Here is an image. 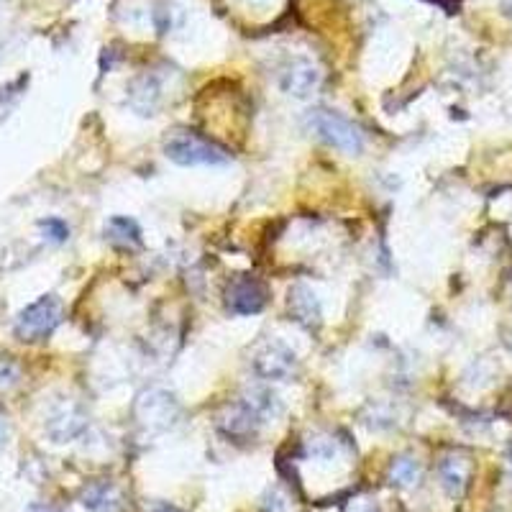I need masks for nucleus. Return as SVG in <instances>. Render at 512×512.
Here are the masks:
<instances>
[{"label":"nucleus","mask_w":512,"mask_h":512,"mask_svg":"<svg viewBox=\"0 0 512 512\" xmlns=\"http://www.w3.org/2000/svg\"><path fill=\"white\" fill-rule=\"evenodd\" d=\"M510 461H512V448H510Z\"/></svg>","instance_id":"26"},{"label":"nucleus","mask_w":512,"mask_h":512,"mask_svg":"<svg viewBox=\"0 0 512 512\" xmlns=\"http://www.w3.org/2000/svg\"><path fill=\"white\" fill-rule=\"evenodd\" d=\"M162 82H159L157 75L152 72H146V75H139L131 80L128 85V105H131V111H136L139 116H154L157 108L162 105Z\"/></svg>","instance_id":"9"},{"label":"nucleus","mask_w":512,"mask_h":512,"mask_svg":"<svg viewBox=\"0 0 512 512\" xmlns=\"http://www.w3.org/2000/svg\"><path fill=\"white\" fill-rule=\"evenodd\" d=\"M507 13H510V16H512V0H507Z\"/></svg>","instance_id":"25"},{"label":"nucleus","mask_w":512,"mask_h":512,"mask_svg":"<svg viewBox=\"0 0 512 512\" xmlns=\"http://www.w3.org/2000/svg\"><path fill=\"white\" fill-rule=\"evenodd\" d=\"M24 80H16L11 82V85H6V88H0V121L8 116V111H11L13 105H16V100L21 98V90H24Z\"/></svg>","instance_id":"18"},{"label":"nucleus","mask_w":512,"mask_h":512,"mask_svg":"<svg viewBox=\"0 0 512 512\" xmlns=\"http://www.w3.org/2000/svg\"><path fill=\"white\" fill-rule=\"evenodd\" d=\"M85 425H88V420H85L82 410L75 405H67V408H59L49 420V436L57 443L72 441L85 431Z\"/></svg>","instance_id":"12"},{"label":"nucleus","mask_w":512,"mask_h":512,"mask_svg":"<svg viewBox=\"0 0 512 512\" xmlns=\"http://www.w3.org/2000/svg\"><path fill=\"white\" fill-rule=\"evenodd\" d=\"M320 82H323V72L315 67L310 59H292L280 75V85L287 95L295 98H310L318 93Z\"/></svg>","instance_id":"8"},{"label":"nucleus","mask_w":512,"mask_h":512,"mask_svg":"<svg viewBox=\"0 0 512 512\" xmlns=\"http://www.w3.org/2000/svg\"><path fill=\"white\" fill-rule=\"evenodd\" d=\"M21 379V367L11 356H0V390H11Z\"/></svg>","instance_id":"17"},{"label":"nucleus","mask_w":512,"mask_h":512,"mask_svg":"<svg viewBox=\"0 0 512 512\" xmlns=\"http://www.w3.org/2000/svg\"><path fill=\"white\" fill-rule=\"evenodd\" d=\"M287 308H290L292 318L305 328H318L320 318H323V310H320L318 297L310 287L305 285H292L290 297H287Z\"/></svg>","instance_id":"11"},{"label":"nucleus","mask_w":512,"mask_h":512,"mask_svg":"<svg viewBox=\"0 0 512 512\" xmlns=\"http://www.w3.org/2000/svg\"><path fill=\"white\" fill-rule=\"evenodd\" d=\"M82 505L93 512H116L121 495L111 482H95L82 492Z\"/></svg>","instance_id":"15"},{"label":"nucleus","mask_w":512,"mask_h":512,"mask_svg":"<svg viewBox=\"0 0 512 512\" xmlns=\"http://www.w3.org/2000/svg\"><path fill=\"white\" fill-rule=\"evenodd\" d=\"M26 512H54V510H52V507H47V505H31Z\"/></svg>","instance_id":"24"},{"label":"nucleus","mask_w":512,"mask_h":512,"mask_svg":"<svg viewBox=\"0 0 512 512\" xmlns=\"http://www.w3.org/2000/svg\"><path fill=\"white\" fill-rule=\"evenodd\" d=\"M105 239L111 241L116 249H126V251L141 249V244H144L139 223H136L134 218H126V216H116L105 223Z\"/></svg>","instance_id":"13"},{"label":"nucleus","mask_w":512,"mask_h":512,"mask_svg":"<svg viewBox=\"0 0 512 512\" xmlns=\"http://www.w3.org/2000/svg\"><path fill=\"white\" fill-rule=\"evenodd\" d=\"M264 420L246 405L244 400H236L218 413V428L223 436L233 438V441H249L256 436V431L262 428Z\"/></svg>","instance_id":"7"},{"label":"nucleus","mask_w":512,"mask_h":512,"mask_svg":"<svg viewBox=\"0 0 512 512\" xmlns=\"http://www.w3.org/2000/svg\"><path fill=\"white\" fill-rule=\"evenodd\" d=\"M146 512H182V510L175 505H169V502L154 500V502H146Z\"/></svg>","instance_id":"20"},{"label":"nucleus","mask_w":512,"mask_h":512,"mask_svg":"<svg viewBox=\"0 0 512 512\" xmlns=\"http://www.w3.org/2000/svg\"><path fill=\"white\" fill-rule=\"evenodd\" d=\"M180 418V402L167 390H144L134 402V420L144 433H162Z\"/></svg>","instance_id":"4"},{"label":"nucleus","mask_w":512,"mask_h":512,"mask_svg":"<svg viewBox=\"0 0 512 512\" xmlns=\"http://www.w3.org/2000/svg\"><path fill=\"white\" fill-rule=\"evenodd\" d=\"M272 500L274 502H267V512H287L285 497H280L277 492H272Z\"/></svg>","instance_id":"21"},{"label":"nucleus","mask_w":512,"mask_h":512,"mask_svg":"<svg viewBox=\"0 0 512 512\" xmlns=\"http://www.w3.org/2000/svg\"><path fill=\"white\" fill-rule=\"evenodd\" d=\"M472 472V459L466 454H461V451L446 454L438 461V477H441L443 489H446L451 497H464L466 487H469V479H472Z\"/></svg>","instance_id":"10"},{"label":"nucleus","mask_w":512,"mask_h":512,"mask_svg":"<svg viewBox=\"0 0 512 512\" xmlns=\"http://www.w3.org/2000/svg\"><path fill=\"white\" fill-rule=\"evenodd\" d=\"M246 6H259V8H264V6H269V3H274V0H244Z\"/></svg>","instance_id":"23"},{"label":"nucleus","mask_w":512,"mask_h":512,"mask_svg":"<svg viewBox=\"0 0 512 512\" xmlns=\"http://www.w3.org/2000/svg\"><path fill=\"white\" fill-rule=\"evenodd\" d=\"M164 154L180 167H218V164L231 162L228 149L200 134H190V131H177L169 136L164 144Z\"/></svg>","instance_id":"1"},{"label":"nucleus","mask_w":512,"mask_h":512,"mask_svg":"<svg viewBox=\"0 0 512 512\" xmlns=\"http://www.w3.org/2000/svg\"><path fill=\"white\" fill-rule=\"evenodd\" d=\"M241 400H244L246 405H249V408L264 420V423H267V420H274L277 415L282 413V402L277 400V395H274L269 387H264V384L246 387L244 395H241Z\"/></svg>","instance_id":"14"},{"label":"nucleus","mask_w":512,"mask_h":512,"mask_svg":"<svg viewBox=\"0 0 512 512\" xmlns=\"http://www.w3.org/2000/svg\"><path fill=\"white\" fill-rule=\"evenodd\" d=\"M349 512H377V510L372 507V502L361 500V502H354V505L349 507Z\"/></svg>","instance_id":"22"},{"label":"nucleus","mask_w":512,"mask_h":512,"mask_svg":"<svg viewBox=\"0 0 512 512\" xmlns=\"http://www.w3.org/2000/svg\"><path fill=\"white\" fill-rule=\"evenodd\" d=\"M423 477V469H420V461L413 459V456H397L390 464V482L395 487H415Z\"/></svg>","instance_id":"16"},{"label":"nucleus","mask_w":512,"mask_h":512,"mask_svg":"<svg viewBox=\"0 0 512 512\" xmlns=\"http://www.w3.org/2000/svg\"><path fill=\"white\" fill-rule=\"evenodd\" d=\"M308 126L313 128L320 139L331 144L333 149L344 154H361L364 149V134L354 121H349L346 116L336 111H326V108H318L308 116Z\"/></svg>","instance_id":"3"},{"label":"nucleus","mask_w":512,"mask_h":512,"mask_svg":"<svg viewBox=\"0 0 512 512\" xmlns=\"http://www.w3.org/2000/svg\"><path fill=\"white\" fill-rule=\"evenodd\" d=\"M62 318V300L57 295H41L39 300H34L18 313L16 323H13V333H16L18 341L36 344V341H44V338L52 336L59 323H62Z\"/></svg>","instance_id":"2"},{"label":"nucleus","mask_w":512,"mask_h":512,"mask_svg":"<svg viewBox=\"0 0 512 512\" xmlns=\"http://www.w3.org/2000/svg\"><path fill=\"white\" fill-rule=\"evenodd\" d=\"M39 228L44 231V239H49L52 244H62V241H67V236H70L67 223L59 221V218H47V221L39 223Z\"/></svg>","instance_id":"19"},{"label":"nucleus","mask_w":512,"mask_h":512,"mask_svg":"<svg viewBox=\"0 0 512 512\" xmlns=\"http://www.w3.org/2000/svg\"><path fill=\"white\" fill-rule=\"evenodd\" d=\"M251 364L254 372L264 379H287L297 367L295 354L282 341H264L262 346H256Z\"/></svg>","instance_id":"6"},{"label":"nucleus","mask_w":512,"mask_h":512,"mask_svg":"<svg viewBox=\"0 0 512 512\" xmlns=\"http://www.w3.org/2000/svg\"><path fill=\"white\" fill-rule=\"evenodd\" d=\"M269 292L256 277H236L226 287V308L233 315H256L267 308Z\"/></svg>","instance_id":"5"}]
</instances>
